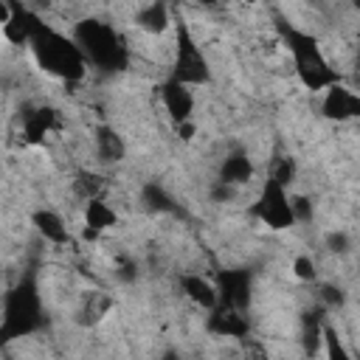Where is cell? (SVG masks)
Here are the masks:
<instances>
[{"label":"cell","mask_w":360,"mask_h":360,"mask_svg":"<svg viewBox=\"0 0 360 360\" xmlns=\"http://www.w3.org/2000/svg\"><path fill=\"white\" fill-rule=\"evenodd\" d=\"M28 51H31L37 68L45 70L53 79H62V82L73 84V82H82L87 76L90 65H87L82 48L76 45V39L59 34L56 28H51L42 20H37V25L31 31Z\"/></svg>","instance_id":"obj_1"},{"label":"cell","mask_w":360,"mask_h":360,"mask_svg":"<svg viewBox=\"0 0 360 360\" xmlns=\"http://www.w3.org/2000/svg\"><path fill=\"white\" fill-rule=\"evenodd\" d=\"M45 326V307L39 292L37 270L28 267L14 287L3 295V318H0V346L28 338Z\"/></svg>","instance_id":"obj_2"},{"label":"cell","mask_w":360,"mask_h":360,"mask_svg":"<svg viewBox=\"0 0 360 360\" xmlns=\"http://www.w3.org/2000/svg\"><path fill=\"white\" fill-rule=\"evenodd\" d=\"M276 31L281 37V42L287 45L292 62H295V76L307 90H326L332 84L340 82L338 68H332V62L326 59V53L321 51V42L315 34L292 25L290 20L278 17L276 20Z\"/></svg>","instance_id":"obj_3"},{"label":"cell","mask_w":360,"mask_h":360,"mask_svg":"<svg viewBox=\"0 0 360 360\" xmlns=\"http://www.w3.org/2000/svg\"><path fill=\"white\" fill-rule=\"evenodd\" d=\"M76 45L82 48L87 65L98 73H124L129 68V48L124 37L104 20L84 17L73 25Z\"/></svg>","instance_id":"obj_4"},{"label":"cell","mask_w":360,"mask_h":360,"mask_svg":"<svg viewBox=\"0 0 360 360\" xmlns=\"http://www.w3.org/2000/svg\"><path fill=\"white\" fill-rule=\"evenodd\" d=\"M172 79L188 84V87H202L211 82V65L202 48L197 45L191 28L180 17L174 22V62H172Z\"/></svg>","instance_id":"obj_5"},{"label":"cell","mask_w":360,"mask_h":360,"mask_svg":"<svg viewBox=\"0 0 360 360\" xmlns=\"http://www.w3.org/2000/svg\"><path fill=\"white\" fill-rule=\"evenodd\" d=\"M250 217H256L262 225H267L273 231L292 228L295 225V214H292V202H290L287 186L267 174V180L262 183V191H259L256 202L250 205Z\"/></svg>","instance_id":"obj_6"},{"label":"cell","mask_w":360,"mask_h":360,"mask_svg":"<svg viewBox=\"0 0 360 360\" xmlns=\"http://www.w3.org/2000/svg\"><path fill=\"white\" fill-rule=\"evenodd\" d=\"M214 284H217V295H219L217 304L248 312L250 298H253V270H248V267H225V270L217 273Z\"/></svg>","instance_id":"obj_7"},{"label":"cell","mask_w":360,"mask_h":360,"mask_svg":"<svg viewBox=\"0 0 360 360\" xmlns=\"http://www.w3.org/2000/svg\"><path fill=\"white\" fill-rule=\"evenodd\" d=\"M321 112L329 121H352L360 118V93L343 87L340 82L323 90V101H321Z\"/></svg>","instance_id":"obj_8"},{"label":"cell","mask_w":360,"mask_h":360,"mask_svg":"<svg viewBox=\"0 0 360 360\" xmlns=\"http://www.w3.org/2000/svg\"><path fill=\"white\" fill-rule=\"evenodd\" d=\"M205 329L217 338H245L250 332V321H248V312L217 304L214 309H208Z\"/></svg>","instance_id":"obj_9"},{"label":"cell","mask_w":360,"mask_h":360,"mask_svg":"<svg viewBox=\"0 0 360 360\" xmlns=\"http://www.w3.org/2000/svg\"><path fill=\"white\" fill-rule=\"evenodd\" d=\"M158 93H160L163 110L169 112V118H172L174 124H180V121H191V112H194V96H191V87H188V84H183V82H177V79L169 76V79L158 87Z\"/></svg>","instance_id":"obj_10"},{"label":"cell","mask_w":360,"mask_h":360,"mask_svg":"<svg viewBox=\"0 0 360 360\" xmlns=\"http://www.w3.org/2000/svg\"><path fill=\"white\" fill-rule=\"evenodd\" d=\"M59 124V112L53 107H25L22 112V138L25 143L37 146L45 143L48 132H53Z\"/></svg>","instance_id":"obj_11"},{"label":"cell","mask_w":360,"mask_h":360,"mask_svg":"<svg viewBox=\"0 0 360 360\" xmlns=\"http://www.w3.org/2000/svg\"><path fill=\"white\" fill-rule=\"evenodd\" d=\"M326 307L318 304V307H309L301 312V346H304V354L315 357L323 352V326H326Z\"/></svg>","instance_id":"obj_12"},{"label":"cell","mask_w":360,"mask_h":360,"mask_svg":"<svg viewBox=\"0 0 360 360\" xmlns=\"http://www.w3.org/2000/svg\"><path fill=\"white\" fill-rule=\"evenodd\" d=\"M253 160L245 149H233L222 158L219 163V172H217V180L228 183V186H245L250 177H253Z\"/></svg>","instance_id":"obj_13"},{"label":"cell","mask_w":360,"mask_h":360,"mask_svg":"<svg viewBox=\"0 0 360 360\" xmlns=\"http://www.w3.org/2000/svg\"><path fill=\"white\" fill-rule=\"evenodd\" d=\"M31 225L37 228V233L51 242V245H68L70 242V231L65 225V219L53 211V208H37L31 214Z\"/></svg>","instance_id":"obj_14"},{"label":"cell","mask_w":360,"mask_h":360,"mask_svg":"<svg viewBox=\"0 0 360 360\" xmlns=\"http://www.w3.org/2000/svg\"><path fill=\"white\" fill-rule=\"evenodd\" d=\"M93 141H96V155H98L101 163H121L127 158V143H124V138L115 127L98 124Z\"/></svg>","instance_id":"obj_15"},{"label":"cell","mask_w":360,"mask_h":360,"mask_svg":"<svg viewBox=\"0 0 360 360\" xmlns=\"http://www.w3.org/2000/svg\"><path fill=\"white\" fill-rule=\"evenodd\" d=\"M141 205L149 211V214H183V208H180V202L169 194V188L163 186V183H158V180H146L143 186H141Z\"/></svg>","instance_id":"obj_16"},{"label":"cell","mask_w":360,"mask_h":360,"mask_svg":"<svg viewBox=\"0 0 360 360\" xmlns=\"http://www.w3.org/2000/svg\"><path fill=\"white\" fill-rule=\"evenodd\" d=\"M169 22H172V11H169L166 0H152L143 8H138V14H135V25L146 34H163L169 28Z\"/></svg>","instance_id":"obj_17"},{"label":"cell","mask_w":360,"mask_h":360,"mask_svg":"<svg viewBox=\"0 0 360 360\" xmlns=\"http://www.w3.org/2000/svg\"><path fill=\"white\" fill-rule=\"evenodd\" d=\"M180 287H183V292H186L197 307H202V309H214L217 301H219V295H217V284L208 281V278H202V276H197V273H186V276H180Z\"/></svg>","instance_id":"obj_18"},{"label":"cell","mask_w":360,"mask_h":360,"mask_svg":"<svg viewBox=\"0 0 360 360\" xmlns=\"http://www.w3.org/2000/svg\"><path fill=\"white\" fill-rule=\"evenodd\" d=\"M84 225L101 233V231L118 225V214H115L101 197H93V200H87V205H84Z\"/></svg>","instance_id":"obj_19"},{"label":"cell","mask_w":360,"mask_h":360,"mask_svg":"<svg viewBox=\"0 0 360 360\" xmlns=\"http://www.w3.org/2000/svg\"><path fill=\"white\" fill-rule=\"evenodd\" d=\"M110 307H112L110 295H104V292H90V295L84 298V304L79 307L76 321H79L82 326H93V323H98V321L107 315Z\"/></svg>","instance_id":"obj_20"},{"label":"cell","mask_w":360,"mask_h":360,"mask_svg":"<svg viewBox=\"0 0 360 360\" xmlns=\"http://www.w3.org/2000/svg\"><path fill=\"white\" fill-rule=\"evenodd\" d=\"M101 188H104V177H98L96 172L90 169H82L76 172V180H73V191L87 202L93 197H101Z\"/></svg>","instance_id":"obj_21"},{"label":"cell","mask_w":360,"mask_h":360,"mask_svg":"<svg viewBox=\"0 0 360 360\" xmlns=\"http://www.w3.org/2000/svg\"><path fill=\"white\" fill-rule=\"evenodd\" d=\"M318 304H323L329 312L340 309L346 304V292L338 284H318Z\"/></svg>","instance_id":"obj_22"},{"label":"cell","mask_w":360,"mask_h":360,"mask_svg":"<svg viewBox=\"0 0 360 360\" xmlns=\"http://www.w3.org/2000/svg\"><path fill=\"white\" fill-rule=\"evenodd\" d=\"M323 354H326L329 360H349V352L343 349V343H340L338 332L329 326V321H326V326H323Z\"/></svg>","instance_id":"obj_23"},{"label":"cell","mask_w":360,"mask_h":360,"mask_svg":"<svg viewBox=\"0 0 360 360\" xmlns=\"http://www.w3.org/2000/svg\"><path fill=\"white\" fill-rule=\"evenodd\" d=\"M295 172H298V169H295V160H292V158H276V160L270 163V172H267V174L276 177L278 183L290 186V183L295 180Z\"/></svg>","instance_id":"obj_24"},{"label":"cell","mask_w":360,"mask_h":360,"mask_svg":"<svg viewBox=\"0 0 360 360\" xmlns=\"http://www.w3.org/2000/svg\"><path fill=\"white\" fill-rule=\"evenodd\" d=\"M323 248H326L329 253H335V256H346V253L352 250V236H349L346 231H329V233L323 236Z\"/></svg>","instance_id":"obj_25"},{"label":"cell","mask_w":360,"mask_h":360,"mask_svg":"<svg viewBox=\"0 0 360 360\" xmlns=\"http://www.w3.org/2000/svg\"><path fill=\"white\" fill-rule=\"evenodd\" d=\"M290 202H292L295 222H312V217H315V202H312L307 194H290Z\"/></svg>","instance_id":"obj_26"},{"label":"cell","mask_w":360,"mask_h":360,"mask_svg":"<svg viewBox=\"0 0 360 360\" xmlns=\"http://www.w3.org/2000/svg\"><path fill=\"white\" fill-rule=\"evenodd\" d=\"M292 276L298 281H315L318 278V270H315V262L309 256H295L292 259Z\"/></svg>","instance_id":"obj_27"},{"label":"cell","mask_w":360,"mask_h":360,"mask_svg":"<svg viewBox=\"0 0 360 360\" xmlns=\"http://www.w3.org/2000/svg\"><path fill=\"white\" fill-rule=\"evenodd\" d=\"M138 276H141L138 262H135V259L121 256V259H118V264H115V278H118L121 284H132V281H138Z\"/></svg>","instance_id":"obj_28"},{"label":"cell","mask_w":360,"mask_h":360,"mask_svg":"<svg viewBox=\"0 0 360 360\" xmlns=\"http://www.w3.org/2000/svg\"><path fill=\"white\" fill-rule=\"evenodd\" d=\"M233 188H236V186H228V183H222V180H214V186H211V200H214V202H228V200L233 197Z\"/></svg>","instance_id":"obj_29"},{"label":"cell","mask_w":360,"mask_h":360,"mask_svg":"<svg viewBox=\"0 0 360 360\" xmlns=\"http://www.w3.org/2000/svg\"><path fill=\"white\" fill-rule=\"evenodd\" d=\"M174 129H177V135H180L183 141H191V138H194V132H197L194 121H180V124H174Z\"/></svg>","instance_id":"obj_30"},{"label":"cell","mask_w":360,"mask_h":360,"mask_svg":"<svg viewBox=\"0 0 360 360\" xmlns=\"http://www.w3.org/2000/svg\"><path fill=\"white\" fill-rule=\"evenodd\" d=\"M22 3H25V6L31 8V11H37V14H39V11L51 8V3H53V0H22Z\"/></svg>","instance_id":"obj_31"},{"label":"cell","mask_w":360,"mask_h":360,"mask_svg":"<svg viewBox=\"0 0 360 360\" xmlns=\"http://www.w3.org/2000/svg\"><path fill=\"white\" fill-rule=\"evenodd\" d=\"M352 79H354V84L360 87V56L354 59V73H352Z\"/></svg>","instance_id":"obj_32"},{"label":"cell","mask_w":360,"mask_h":360,"mask_svg":"<svg viewBox=\"0 0 360 360\" xmlns=\"http://www.w3.org/2000/svg\"><path fill=\"white\" fill-rule=\"evenodd\" d=\"M194 3H200V6H208V8H211V6H217L219 0H194Z\"/></svg>","instance_id":"obj_33"},{"label":"cell","mask_w":360,"mask_h":360,"mask_svg":"<svg viewBox=\"0 0 360 360\" xmlns=\"http://www.w3.org/2000/svg\"><path fill=\"white\" fill-rule=\"evenodd\" d=\"M352 6H354V8H357V11H360V0H352Z\"/></svg>","instance_id":"obj_34"},{"label":"cell","mask_w":360,"mask_h":360,"mask_svg":"<svg viewBox=\"0 0 360 360\" xmlns=\"http://www.w3.org/2000/svg\"><path fill=\"white\" fill-rule=\"evenodd\" d=\"M242 3H259V0H242Z\"/></svg>","instance_id":"obj_35"}]
</instances>
